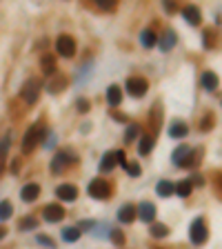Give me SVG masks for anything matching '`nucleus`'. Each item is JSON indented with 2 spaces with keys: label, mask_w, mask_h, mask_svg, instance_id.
Listing matches in <instances>:
<instances>
[{
  "label": "nucleus",
  "mask_w": 222,
  "mask_h": 249,
  "mask_svg": "<svg viewBox=\"0 0 222 249\" xmlns=\"http://www.w3.org/2000/svg\"><path fill=\"white\" fill-rule=\"evenodd\" d=\"M45 136H47V127H45L43 122H36V125H32V127L27 129L25 138H22V151H25V154L33 151V147L43 143Z\"/></svg>",
  "instance_id": "nucleus-1"
},
{
  "label": "nucleus",
  "mask_w": 222,
  "mask_h": 249,
  "mask_svg": "<svg viewBox=\"0 0 222 249\" xmlns=\"http://www.w3.org/2000/svg\"><path fill=\"white\" fill-rule=\"evenodd\" d=\"M87 191H89V196L95 198V200H107V198L111 196V185L107 181H102V178H95V181L89 183Z\"/></svg>",
  "instance_id": "nucleus-2"
},
{
  "label": "nucleus",
  "mask_w": 222,
  "mask_h": 249,
  "mask_svg": "<svg viewBox=\"0 0 222 249\" xmlns=\"http://www.w3.org/2000/svg\"><path fill=\"white\" fill-rule=\"evenodd\" d=\"M20 96H22V100H25L27 105H33V102L38 100V96H40V80H38V78H29L25 85H22Z\"/></svg>",
  "instance_id": "nucleus-3"
},
{
  "label": "nucleus",
  "mask_w": 222,
  "mask_h": 249,
  "mask_svg": "<svg viewBox=\"0 0 222 249\" xmlns=\"http://www.w3.org/2000/svg\"><path fill=\"white\" fill-rule=\"evenodd\" d=\"M71 163H76L74 156L67 154V151H58V154L53 156V160H51V171H53V174H63V171L67 169Z\"/></svg>",
  "instance_id": "nucleus-4"
},
{
  "label": "nucleus",
  "mask_w": 222,
  "mask_h": 249,
  "mask_svg": "<svg viewBox=\"0 0 222 249\" xmlns=\"http://www.w3.org/2000/svg\"><path fill=\"white\" fill-rule=\"evenodd\" d=\"M191 243L193 245H202L206 240V236H209V233H206V225H205V220H202V218H196V220H193V223H191Z\"/></svg>",
  "instance_id": "nucleus-5"
},
{
  "label": "nucleus",
  "mask_w": 222,
  "mask_h": 249,
  "mask_svg": "<svg viewBox=\"0 0 222 249\" xmlns=\"http://www.w3.org/2000/svg\"><path fill=\"white\" fill-rule=\"evenodd\" d=\"M149 89V83L144 78H138V76H133V78L127 80V91L133 96V98H143L144 94H147Z\"/></svg>",
  "instance_id": "nucleus-6"
},
{
  "label": "nucleus",
  "mask_w": 222,
  "mask_h": 249,
  "mask_svg": "<svg viewBox=\"0 0 222 249\" xmlns=\"http://www.w3.org/2000/svg\"><path fill=\"white\" fill-rule=\"evenodd\" d=\"M56 49H58V53L63 56V58H74L76 53V43L71 36H60L58 43H56Z\"/></svg>",
  "instance_id": "nucleus-7"
},
{
  "label": "nucleus",
  "mask_w": 222,
  "mask_h": 249,
  "mask_svg": "<svg viewBox=\"0 0 222 249\" xmlns=\"http://www.w3.org/2000/svg\"><path fill=\"white\" fill-rule=\"evenodd\" d=\"M43 216L47 223H58V220H63L64 218V209L60 205H47L43 209Z\"/></svg>",
  "instance_id": "nucleus-8"
},
{
  "label": "nucleus",
  "mask_w": 222,
  "mask_h": 249,
  "mask_svg": "<svg viewBox=\"0 0 222 249\" xmlns=\"http://www.w3.org/2000/svg\"><path fill=\"white\" fill-rule=\"evenodd\" d=\"M136 214L143 218L144 223H151V220L156 218V207L151 205V202H140V207L136 209Z\"/></svg>",
  "instance_id": "nucleus-9"
},
{
  "label": "nucleus",
  "mask_w": 222,
  "mask_h": 249,
  "mask_svg": "<svg viewBox=\"0 0 222 249\" xmlns=\"http://www.w3.org/2000/svg\"><path fill=\"white\" fill-rule=\"evenodd\" d=\"M56 196L63 198V200H67V202H71V200L78 198V189H76L74 185H60L58 189H56Z\"/></svg>",
  "instance_id": "nucleus-10"
},
{
  "label": "nucleus",
  "mask_w": 222,
  "mask_h": 249,
  "mask_svg": "<svg viewBox=\"0 0 222 249\" xmlns=\"http://www.w3.org/2000/svg\"><path fill=\"white\" fill-rule=\"evenodd\" d=\"M38 196H40V187L33 185V183H32V185H25V187H22V191H20V198L25 202H33Z\"/></svg>",
  "instance_id": "nucleus-11"
},
{
  "label": "nucleus",
  "mask_w": 222,
  "mask_h": 249,
  "mask_svg": "<svg viewBox=\"0 0 222 249\" xmlns=\"http://www.w3.org/2000/svg\"><path fill=\"white\" fill-rule=\"evenodd\" d=\"M136 207L133 205H122L120 212H118V220L120 223H133V218H136Z\"/></svg>",
  "instance_id": "nucleus-12"
},
{
  "label": "nucleus",
  "mask_w": 222,
  "mask_h": 249,
  "mask_svg": "<svg viewBox=\"0 0 222 249\" xmlns=\"http://www.w3.org/2000/svg\"><path fill=\"white\" fill-rule=\"evenodd\" d=\"M187 132H189V127H187V122L182 120H175L169 125V136L171 138H185Z\"/></svg>",
  "instance_id": "nucleus-13"
},
{
  "label": "nucleus",
  "mask_w": 222,
  "mask_h": 249,
  "mask_svg": "<svg viewBox=\"0 0 222 249\" xmlns=\"http://www.w3.org/2000/svg\"><path fill=\"white\" fill-rule=\"evenodd\" d=\"M120 100H122L120 87H118V85H111L109 89H107V102H109L111 107H116V105H120Z\"/></svg>",
  "instance_id": "nucleus-14"
},
{
  "label": "nucleus",
  "mask_w": 222,
  "mask_h": 249,
  "mask_svg": "<svg viewBox=\"0 0 222 249\" xmlns=\"http://www.w3.org/2000/svg\"><path fill=\"white\" fill-rule=\"evenodd\" d=\"M202 87H205L206 91H216L218 89V76L213 74V71H205V74H202Z\"/></svg>",
  "instance_id": "nucleus-15"
},
{
  "label": "nucleus",
  "mask_w": 222,
  "mask_h": 249,
  "mask_svg": "<svg viewBox=\"0 0 222 249\" xmlns=\"http://www.w3.org/2000/svg\"><path fill=\"white\" fill-rule=\"evenodd\" d=\"M40 67H43V71L47 76H53L56 74V58H53L51 53H45L43 60H40Z\"/></svg>",
  "instance_id": "nucleus-16"
},
{
  "label": "nucleus",
  "mask_w": 222,
  "mask_h": 249,
  "mask_svg": "<svg viewBox=\"0 0 222 249\" xmlns=\"http://www.w3.org/2000/svg\"><path fill=\"white\" fill-rule=\"evenodd\" d=\"M182 16L189 20V25H198V22H200V9H198V7H193V5H189V7H185V9H182Z\"/></svg>",
  "instance_id": "nucleus-17"
},
{
  "label": "nucleus",
  "mask_w": 222,
  "mask_h": 249,
  "mask_svg": "<svg viewBox=\"0 0 222 249\" xmlns=\"http://www.w3.org/2000/svg\"><path fill=\"white\" fill-rule=\"evenodd\" d=\"M174 47H175V33L167 29V32L162 33V38H160V49H162V51H169V49H174Z\"/></svg>",
  "instance_id": "nucleus-18"
},
{
  "label": "nucleus",
  "mask_w": 222,
  "mask_h": 249,
  "mask_svg": "<svg viewBox=\"0 0 222 249\" xmlns=\"http://www.w3.org/2000/svg\"><path fill=\"white\" fill-rule=\"evenodd\" d=\"M116 167V151H107L105 156H102V160H100V169L102 171H111Z\"/></svg>",
  "instance_id": "nucleus-19"
},
{
  "label": "nucleus",
  "mask_w": 222,
  "mask_h": 249,
  "mask_svg": "<svg viewBox=\"0 0 222 249\" xmlns=\"http://www.w3.org/2000/svg\"><path fill=\"white\" fill-rule=\"evenodd\" d=\"M140 43H143V47H154L156 43H158V38H156V33L151 32V29H144L143 33H140Z\"/></svg>",
  "instance_id": "nucleus-20"
},
{
  "label": "nucleus",
  "mask_w": 222,
  "mask_h": 249,
  "mask_svg": "<svg viewBox=\"0 0 222 249\" xmlns=\"http://www.w3.org/2000/svg\"><path fill=\"white\" fill-rule=\"evenodd\" d=\"M189 151H191V149L187 147V145H180V147L174 151V163L178 165V167H182V163H185V158L189 156Z\"/></svg>",
  "instance_id": "nucleus-21"
},
{
  "label": "nucleus",
  "mask_w": 222,
  "mask_h": 249,
  "mask_svg": "<svg viewBox=\"0 0 222 249\" xmlns=\"http://www.w3.org/2000/svg\"><path fill=\"white\" fill-rule=\"evenodd\" d=\"M9 145H11V136L7 133V136L0 140V171L5 167V156H7V151H9Z\"/></svg>",
  "instance_id": "nucleus-22"
},
{
  "label": "nucleus",
  "mask_w": 222,
  "mask_h": 249,
  "mask_svg": "<svg viewBox=\"0 0 222 249\" xmlns=\"http://www.w3.org/2000/svg\"><path fill=\"white\" fill-rule=\"evenodd\" d=\"M191 189H193V185H191L189 181H180L178 185L174 187V191H175V194H178L180 198H187V196H189V194H191Z\"/></svg>",
  "instance_id": "nucleus-23"
},
{
  "label": "nucleus",
  "mask_w": 222,
  "mask_h": 249,
  "mask_svg": "<svg viewBox=\"0 0 222 249\" xmlns=\"http://www.w3.org/2000/svg\"><path fill=\"white\" fill-rule=\"evenodd\" d=\"M156 191H158V196L169 198L171 194H174V185H171L169 181H160V183H158V187H156Z\"/></svg>",
  "instance_id": "nucleus-24"
},
{
  "label": "nucleus",
  "mask_w": 222,
  "mask_h": 249,
  "mask_svg": "<svg viewBox=\"0 0 222 249\" xmlns=\"http://www.w3.org/2000/svg\"><path fill=\"white\" fill-rule=\"evenodd\" d=\"M80 229L78 227H67V229H63V240H67V243H76V240L80 238Z\"/></svg>",
  "instance_id": "nucleus-25"
},
{
  "label": "nucleus",
  "mask_w": 222,
  "mask_h": 249,
  "mask_svg": "<svg viewBox=\"0 0 222 249\" xmlns=\"http://www.w3.org/2000/svg\"><path fill=\"white\" fill-rule=\"evenodd\" d=\"M151 147H154V140H151V136H143L140 138V147H138V151L143 156H147L149 151H151Z\"/></svg>",
  "instance_id": "nucleus-26"
},
{
  "label": "nucleus",
  "mask_w": 222,
  "mask_h": 249,
  "mask_svg": "<svg viewBox=\"0 0 222 249\" xmlns=\"http://www.w3.org/2000/svg\"><path fill=\"white\" fill-rule=\"evenodd\" d=\"M202 158V151H189V156L185 158V163H182V167H196L198 160Z\"/></svg>",
  "instance_id": "nucleus-27"
},
{
  "label": "nucleus",
  "mask_w": 222,
  "mask_h": 249,
  "mask_svg": "<svg viewBox=\"0 0 222 249\" xmlns=\"http://www.w3.org/2000/svg\"><path fill=\"white\" fill-rule=\"evenodd\" d=\"M167 233H169L167 225H151V236H154V238H164Z\"/></svg>",
  "instance_id": "nucleus-28"
},
{
  "label": "nucleus",
  "mask_w": 222,
  "mask_h": 249,
  "mask_svg": "<svg viewBox=\"0 0 222 249\" xmlns=\"http://www.w3.org/2000/svg\"><path fill=\"white\" fill-rule=\"evenodd\" d=\"M11 212H14V207H11L9 200H2V202H0V220H7V218L11 216Z\"/></svg>",
  "instance_id": "nucleus-29"
},
{
  "label": "nucleus",
  "mask_w": 222,
  "mask_h": 249,
  "mask_svg": "<svg viewBox=\"0 0 222 249\" xmlns=\"http://www.w3.org/2000/svg\"><path fill=\"white\" fill-rule=\"evenodd\" d=\"M36 227H38L36 218H25V220H20V225H18V229H20V232H25V229H36Z\"/></svg>",
  "instance_id": "nucleus-30"
},
{
  "label": "nucleus",
  "mask_w": 222,
  "mask_h": 249,
  "mask_svg": "<svg viewBox=\"0 0 222 249\" xmlns=\"http://www.w3.org/2000/svg\"><path fill=\"white\" fill-rule=\"evenodd\" d=\"M122 167H125V171H127L129 176H140V165H138V163H129V160H127Z\"/></svg>",
  "instance_id": "nucleus-31"
},
{
  "label": "nucleus",
  "mask_w": 222,
  "mask_h": 249,
  "mask_svg": "<svg viewBox=\"0 0 222 249\" xmlns=\"http://www.w3.org/2000/svg\"><path fill=\"white\" fill-rule=\"evenodd\" d=\"M109 233H111L109 238H111V243H113V245H125V236H122L120 229H111Z\"/></svg>",
  "instance_id": "nucleus-32"
},
{
  "label": "nucleus",
  "mask_w": 222,
  "mask_h": 249,
  "mask_svg": "<svg viewBox=\"0 0 222 249\" xmlns=\"http://www.w3.org/2000/svg\"><path fill=\"white\" fill-rule=\"evenodd\" d=\"M64 85H67V83H64V78H56V80H53V83H51V85L47 87V89L51 91V94H58V91L63 89Z\"/></svg>",
  "instance_id": "nucleus-33"
},
{
  "label": "nucleus",
  "mask_w": 222,
  "mask_h": 249,
  "mask_svg": "<svg viewBox=\"0 0 222 249\" xmlns=\"http://www.w3.org/2000/svg\"><path fill=\"white\" fill-rule=\"evenodd\" d=\"M138 133H140L138 125H129V127H127V133H125V140H127V143H131V140L138 136Z\"/></svg>",
  "instance_id": "nucleus-34"
},
{
  "label": "nucleus",
  "mask_w": 222,
  "mask_h": 249,
  "mask_svg": "<svg viewBox=\"0 0 222 249\" xmlns=\"http://www.w3.org/2000/svg\"><path fill=\"white\" fill-rule=\"evenodd\" d=\"M76 107H78V112H80V114H87V112H89V100H87V98H80L78 105H76Z\"/></svg>",
  "instance_id": "nucleus-35"
},
{
  "label": "nucleus",
  "mask_w": 222,
  "mask_h": 249,
  "mask_svg": "<svg viewBox=\"0 0 222 249\" xmlns=\"http://www.w3.org/2000/svg\"><path fill=\"white\" fill-rule=\"evenodd\" d=\"M98 7H100V9H113L116 2H113V0H98Z\"/></svg>",
  "instance_id": "nucleus-36"
},
{
  "label": "nucleus",
  "mask_w": 222,
  "mask_h": 249,
  "mask_svg": "<svg viewBox=\"0 0 222 249\" xmlns=\"http://www.w3.org/2000/svg\"><path fill=\"white\" fill-rule=\"evenodd\" d=\"M38 243H40V245H47V247H56V243H53V240L51 238H47V236H38Z\"/></svg>",
  "instance_id": "nucleus-37"
},
{
  "label": "nucleus",
  "mask_w": 222,
  "mask_h": 249,
  "mask_svg": "<svg viewBox=\"0 0 222 249\" xmlns=\"http://www.w3.org/2000/svg\"><path fill=\"white\" fill-rule=\"evenodd\" d=\"M191 185H198V187H200V185H205V181H202V178H200V176H193V178H191Z\"/></svg>",
  "instance_id": "nucleus-38"
},
{
  "label": "nucleus",
  "mask_w": 222,
  "mask_h": 249,
  "mask_svg": "<svg viewBox=\"0 0 222 249\" xmlns=\"http://www.w3.org/2000/svg\"><path fill=\"white\" fill-rule=\"evenodd\" d=\"M164 7H167V9H169V11H174V9H175V5H174V2H164Z\"/></svg>",
  "instance_id": "nucleus-39"
},
{
  "label": "nucleus",
  "mask_w": 222,
  "mask_h": 249,
  "mask_svg": "<svg viewBox=\"0 0 222 249\" xmlns=\"http://www.w3.org/2000/svg\"><path fill=\"white\" fill-rule=\"evenodd\" d=\"M5 233H7V229H5V227H0V238H5Z\"/></svg>",
  "instance_id": "nucleus-40"
},
{
  "label": "nucleus",
  "mask_w": 222,
  "mask_h": 249,
  "mask_svg": "<svg viewBox=\"0 0 222 249\" xmlns=\"http://www.w3.org/2000/svg\"><path fill=\"white\" fill-rule=\"evenodd\" d=\"M220 187H222V176H220Z\"/></svg>",
  "instance_id": "nucleus-41"
}]
</instances>
